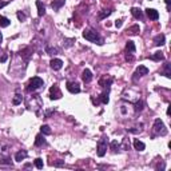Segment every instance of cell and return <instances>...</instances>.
Masks as SVG:
<instances>
[{"instance_id": "6da1fadb", "label": "cell", "mask_w": 171, "mask_h": 171, "mask_svg": "<svg viewBox=\"0 0 171 171\" xmlns=\"http://www.w3.org/2000/svg\"><path fill=\"white\" fill-rule=\"evenodd\" d=\"M26 104L28 107V110L34 111L36 115H40V110L43 108V100L40 98V95H36V94H32L28 98L26 99Z\"/></svg>"}, {"instance_id": "7a4b0ae2", "label": "cell", "mask_w": 171, "mask_h": 171, "mask_svg": "<svg viewBox=\"0 0 171 171\" xmlns=\"http://www.w3.org/2000/svg\"><path fill=\"white\" fill-rule=\"evenodd\" d=\"M83 37H84L86 40H88V42H92V43H98L99 45L103 44V37L99 36V34L95 31V29H86L84 32H83Z\"/></svg>"}, {"instance_id": "3957f363", "label": "cell", "mask_w": 171, "mask_h": 171, "mask_svg": "<svg viewBox=\"0 0 171 171\" xmlns=\"http://www.w3.org/2000/svg\"><path fill=\"white\" fill-rule=\"evenodd\" d=\"M122 99L123 100L130 102V103H135L136 100L140 99V92L134 90V88H127V90H124V92H123Z\"/></svg>"}, {"instance_id": "277c9868", "label": "cell", "mask_w": 171, "mask_h": 171, "mask_svg": "<svg viewBox=\"0 0 171 171\" xmlns=\"http://www.w3.org/2000/svg\"><path fill=\"white\" fill-rule=\"evenodd\" d=\"M156 135H160V136L167 135V128H166L164 123L160 119H155L154 126H152V136H156Z\"/></svg>"}, {"instance_id": "5b68a950", "label": "cell", "mask_w": 171, "mask_h": 171, "mask_svg": "<svg viewBox=\"0 0 171 171\" xmlns=\"http://www.w3.org/2000/svg\"><path fill=\"white\" fill-rule=\"evenodd\" d=\"M43 84H44V83H43V79H42V77L34 76L32 79H29L28 84H27V91H28V92H31V91H35V90H37V88L42 87Z\"/></svg>"}, {"instance_id": "8992f818", "label": "cell", "mask_w": 171, "mask_h": 171, "mask_svg": "<svg viewBox=\"0 0 171 171\" xmlns=\"http://www.w3.org/2000/svg\"><path fill=\"white\" fill-rule=\"evenodd\" d=\"M96 150H98V156L103 158L104 155H106V152H107V142L104 140V139H100L99 143H98Z\"/></svg>"}, {"instance_id": "52a82bcc", "label": "cell", "mask_w": 171, "mask_h": 171, "mask_svg": "<svg viewBox=\"0 0 171 171\" xmlns=\"http://www.w3.org/2000/svg\"><path fill=\"white\" fill-rule=\"evenodd\" d=\"M50 98L52 99H60L61 98V91H60V88H59V86L58 84H53L52 87L50 88Z\"/></svg>"}, {"instance_id": "ba28073f", "label": "cell", "mask_w": 171, "mask_h": 171, "mask_svg": "<svg viewBox=\"0 0 171 171\" xmlns=\"http://www.w3.org/2000/svg\"><path fill=\"white\" fill-rule=\"evenodd\" d=\"M66 87L71 94H79L80 92V86H79V83H76V82H67Z\"/></svg>"}, {"instance_id": "9c48e42d", "label": "cell", "mask_w": 171, "mask_h": 171, "mask_svg": "<svg viewBox=\"0 0 171 171\" xmlns=\"http://www.w3.org/2000/svg\"><path fill=\"white\" fill-rule=\"evenodd\" d=\"M112 82H114V79H112L111 76L104 75V76L100 77V80H99V86H100V87H107V88H108L112 84Z\"/></svg>"}, {"instance_id": "30bf717a", "label": "cell", "mask_w": 171, "mask_h": 171, "mask_svg": "<svg viewBox=\"0 0 171 171\" xmlns=\"http://www.w3.org/2000/svg\"><path fill=\"white\" fill-rule=\"evenodd\" d=\"M20 56L24 59V61H27V63H28L29 59H31V56H32V50L29 47L23 48V50L20 51Z\"/></svg>"}, {"instance_id": "8fae6325", "label": "cell", "mask_w": 171, "mask_h": 171, "mask_svg": "<svg viewBox=\"0 0 171 171\" xmlns=\"http://www.w3.org/2000/svg\"><path fill=\"white\" fill-rule=\"evenodd\" d=\"M51 68L55 69V71H59V69L63 67V60H60V59H52L50 63Z\"/></svg>"}, {"instance_id": "7c38bea8", "label": "cell", "mask_w": 171, "mask_h": 171, "mask_svg": "<svg viewBox=\"0 0 171 171\" xmlns=\"http://www.w3.org/2000/svg\"><path fill=\"white\" fill-rule=\"evenodd\" d=\"M146 13H147V16H148V19H151V20H158V19H159V13H158V11L154 10V8H147Z\"/></svg>"}, {"instance_id": "4fadbf2b", "label": "cell", "mask_w": 171, "mask_h": 171, "mask_svg": "<svg viewBox=\"0 0 171 171\" xmlns=\"http://www.w3.org/2000/svg\"><path fill=\"white\" fill-rule=\"evenodd\" d=\"M164 43H166V36L163 34H159L154 37V44L156 45V47H160V45H163Z\"/></svg>"}, {"instance_id": "5bb4252c", "label": "cell", "mask_w": 171, "mask_h": 171, "mask_svg": "<svg viewBox=\"0 0 171 171\" xmlns=\"http://www.w3.org/2000/svg\"><path fill=\"white\" fill-rule=\"evenodd\" d=\"M147 74H148V68H147L146 66H139L135 71V79L138 76H144V75H147Z\"/></svg>"}, {"instance_id": "9a60e30c", "label": "cell", "mask_w": 171, "mask_h": 171, "mask_svg": "<svg viewBox=\"0 0 171 171\" xmlns=\"http://www.w3.org/2000/svg\"><path fill=\"white\" fill-rule=\"evenodd\" d=\"M131 15H132L135 19H143V11H142L140 8L132 7L131 8Z\"/></svg>"}, {"instance_id": "2e32d148", "label": "cell", "mask_w": 171, "mask_h": 171, "mask_svg": "<svg viewBox=\"0 0 171 171\" xmlns=\"http://www.w3.org/2000/svg\"><path fill=\"white\" fill-rule=\"evenodd\" d=\"M0 164L1 166H11L12 164V160H11V158L8 156L7 154H3V155H0Z\"/></svg>"}, {"instance_id": "e0dca14e", "label": "cell", "mask_w": 171, "mask_h": 171, "mask_svg": "<svg viewBox=\"0 0 171 171\" xmlns=\"http://www.w3.org/2000/svg\"><path fill=\"white\" fill-rule=\"evenodd\" d=\"M27 155L28 154H27L26 150H20V151H18L15 154V160L16 162H21V160H24L27 158Z\"/></svg>"}, {"instance_id": "ac0fdd59", "label": "cell", "mask_w": 171, "mask_h": 171, "mask_svg": "<svg viewBox=\"0 0 171 171\" xmlns=\"http://www.w3.org/2000/svg\"><path fill=\"white\" fill-rule=\"evenodd\" d=\"M82 77H83V80H84L86 83L91 82V80H92V72H91L88 68H86L84 71L82 72Z\"/></svg>"}, {"instance_id": "d6986e66", "label": "cell", "mask_w": 171, "mask_h": 171, "mask_svg": "<svg viewBox=\"0 0 171 171\" xmlns=\"http://www.w3.org/2000/svg\"><path fill=\"white\" fill-rule=\"evenodd\" d=\"M64 3H66V0H53L51 3V7L53 8V11H59L64 5Z\"/></svg>"}, {"instance_id": "ffe728a7", "label": "cell", "mask_w": 171, "mask_h": 171, "mask_svg": "<svg viewBox=\"0 0 171 171\" xmlns=\"http://www.w3.org/2000/svg\"><path fill=\"white\" fill-rule=\"evenodd\" d=\"M134 147H135V150H138V151H143V150L146 148V144L142 140H139V139H134Z\"/></svg>"}, {"instance_id": "44dd1931", "label": "cell", "mask_w": 171, "mask_h": 171, "mask_svg": "<svg viewBox=\"0 0 171 171\" xmlns=\"http://www.w3.org/2000/svg\"><path fill=\"white\" fill-rule=\"evenodd\" d=\"M126 51L130 53H134L136 51V47H135V43L132 42V40H128L127 44H126Z\"/></svg>"}, {"instance_id": "7402d4cb", "label": "cell", "mask_w": 171, "mask_h": 171, "mask_svg": "<svg viewBox=\"0 0 171 171\" xmlns=\"http://www.w3.org/2000/svg\"><path fill=\"white\" fill-rule=\"evenodd\" d=\"M36 7H37V15L39 16H43L45 13V8L43 5V3L40 0H36Z\"/></svg>"}, {"instance_id": "603a6c76", "label": "cell", "mask_w": 171, "mask_h": 171, "mask_svg": "<svg viewBox=\"0 0 171 171\" xmlns=\"http://www.w3.org/2000/svg\"><path fill=\"white\" fill-rule=\"evenodd\" d=\"M43 144H45V140H44V136L42 134L36 135V139H35V146L36 147H42Z\"/></svg>"}, {"instance_id": "cb8c5ba5", "label": "cell", "mask_w": 171, "mask_h": 171, "mask_svg": "<svg viewBox=\"0 0 171 171\" xmlns=\"http://www.w3.org/2000/svg\"><path fill=\"white\" fill-rule=\"evenodd\" d=\"M45 53H48V55H58L59 48L58 47H50V45H45Z\"/></svg>"}, {"instance_id": "d4e9b609", "label": "cell", "mask_w": 171, "mask_h": 171, "mask_svg": "<svg viewBox=\"0 0 171 171\" xmlns=\"http://www.w3.org/2000/svg\"><path fill=\"white\" fill-rule=\"evenodd\" d=\"M139 31H140L139 26H138V24H134V26H131L130 28L127 29V34H130V35H138Z\"/></svg>"}, {"instance_id": "484cf974", "label": "cell", "mask_w": 171, "mask_h": 171, "mask_svg": "<svg viewBox=\"0 0 171 171\" xmlns=\"http://www.w3.org/2000/svg\"><path fill=\"white\" fill-rule=\"evenodd\" d=\"M134 104H135V108H134V111H135V112H140L144 108V102L140 100V99H139V100H136Z\"/></svg>"}, {"instance_id": "4316f807", "label": "cell", "mask_w": 171, "mask_h": 171, "mask_svg": "<svg viewBox=\"0 0 171 171\" xmlns=\"http://www.w3.org/2000/svg\"><path fill=\"white\" fill-rule=\"evenodd\" d=\"M164 59V55H163V52H160V51H158V52H155L154 55H151V60H155V61H160Z\"/></svg>"}, {"instance_id": "83f0119b", "label": "cell", "mask_w": 171, "mask_h": 171, "mask_svg": "<svg viewBox=\"0 0 171 171\" xmlns=\"http://www.w3.org/2000/svg\"><path fill=\"white\" fill-rule=\"evenodd\" d=\"M162 74L164 75L166 77H170L171 76V71H170V63H166L163 66V69H162Z\"/></svg>"}, {"instance_id": "f1b7e54d", "label": "cell", "mask_w": 171, "mask_h": 171, "mask_svg": "<svg viewBox=\"0 0 171 171\" xmlns=\"http://www.w3.org/2000/svg\"><path fill=\"white\" fill-rule=\"evenodd\" d=\"M110 148H111L112 152H118L120 148V144L118 143V140H112L111 143H110Z\"/></svg>"}, {"instance_id": "f546056e", "label": "cell", "mask_w": 171, "mask_h": 171, "mask_svg": "<svg viewBox=\"0 0 171 171\" xmlns=\"http://www.w3.org/2000/svg\"><path fill=\"white\" fill-rule=\"evenodd\" d=\"M10 24H11V20H10V19H7L5 16H0V27L5 28V27H8Z\"/></svg>"}, {"instance_id": "4dcf8cb0", "label": "cell", "mask_w": 171, "mask_h": 171, "mask_svg": "<svg viewBox=\"0 0 171 171\" xmlns=\"http://www.w3.org/2000/svg\"><path fill=\"white\" fill-rule=\"evenodd\" d=\"M99 99H100V102H102L103 104H107V103H108V100H110V99H108V90L104 91V92L100 96H99Z\"/></svg>"}, {"instance_id": "1f68e13d", "label": "cell", "mask_w": 171, "mask_h": 171, "mask_svg": "<svg viewBox=\"0 0 171 171\" xmlns=\"http://www.w3.org/2000/svg\"><path fill=\"white\" fill-rule=\"evenodd\" d=\"M111 12H112L111 10H103V11H100V12H99V19H102V20H103V19H106L107 16L111 15Z\"/></svg>"}, {"instance_id": "d6a6232c", "label": "cell", "mask_w": 171, "mask_h": 171, "mask_svg": "<svg viewBox=\"0 0 171 171\" xmlns=\"http://www.w3.org/2000/svg\"><path fill=\"white\" fill-rule=\"evenodd\" d=\"M40 131H42L43 135H50L51 134V128H50V126H47V124L42 126V127H40Z\"/></svg>"}, {"instance_id": "836d02e7", "label": "cell", "mask_w": 171, "mask_h": 171, "mask_svg": "<svg viewBox=\"0 0 171 171\" xmlns=\"http://www.w3.org/2000/svg\"><path fill=\"white\" fill-rule=\"evenodd\" d=\"M8 150H10V144H8V143H1V144H0V152H1V154H7Z\"/></svg>"}, {"instance_id": "e575fe53", "label": "cell", "mask_w": 171, "mask_h": 171, "mask_svg": "<svg viewBox=\"0 0 171 171\" xmlns=\"http://www.w3.org/2000/svg\"><path fill=\"white\" fill-rule=\"evenodd\" d=\"M74 43H75V39H64L63 44H64V47H66V48H69V47L74 45Z\"/></svg>"}, {"instance_id": "d590c367", "label": "cell", "mask_w": 171, "mask_h": 171, "mask_svg": "<svg viewBox=\"0 0 171 171\" xmlns=\"http://www.w3.org/2000/svg\"><path fill=\"white\" fill-rule=\"evenodd\" d=\"M21 100H23V98H21V95H19V94H16V95L13 96V100H12V103L15 104V106H18V104H20V103H21Z\"/></svg>"}, {"instance_id": "8d00e7d4", "label": "cell", "mask_w": 171, "mask_h": 171, "mask_svg": "<svg viewBox=\"0 0 171 171\" xmlns=\"http://www.w3.org/2000/svg\"><path fill=\"white\" fill-rule=\"evenodd\" d=\"M35 166H36V168L42 170L43 166H44V163H43V159H40V158H36V159H35Z\"/></svg>"}, {"instance_id": "74e56055", "label": "cell", "mask_w": 171, "mask_h": 171, "mask_svg": "<svg viewBox=\"0 0 171 171\" xmlns=\"http://www.w3.org/2000/svg\"><path fill=\"white\" fill-rule=\"evenodd\" d=\"M120 148H122V150H128V148H130V143H128L127 139H123V143H122V146H120Z\"/></svg>"}, {"instance_id": "f35d334b", "label": "cell", "mask_w": 171, "mask_h": 171, "mask_svg": "<svg viewBox=\"0 0 171 171\" xmlns=\"http://www.w3.org/2000/svg\"><path fill=\"white\" fill-rule=\"evenodd\" d=\"M18 19L20 21H24V20H26V13H23L21 11H19V12H18Z\"/></svg>"}, {"instance_id": "ab89813d", "label": "cell", "mask_w": 171, "mask_h": 171, "mask_svg": "<svg viewBox=\"0 0 171 171\" xmlns=\"http://www.w3.org/2000/svg\"><path fill=\"white\" fill-rule=\"evenodd\" d=\"M120 111H122L123 115H128V114H130V111L126 108V106H122V107H120Z\"/></svg>"}, {"instance_id": "60d3db41", "label": "cell", "mask_w": 171, "mask_h": 171, "mask_svg": "<svg viewBox=\"0 0 171 171\" xmlns=\"http://www.w3.org/2000/svg\"><path fill=\"white\" fill-rule=\"evenodd\" d=\"M126 60H128V61H132V60H134V56H132V53L127 52V55H126Z\"/></svg>"}, {"instance_id": "b9f144b4", "label": "cell", "mask_w": 171, "mask_h": 171, "mask_svg": "<svg viewBox=\"0 0 171 171\" xmlns=\"http://www.w3.org/2000/svg\"><path fill=\"white\" fill-rule=\"evenodd\" d=\"M122 24H123V20H122V19H119V20L115 21V27H116V28H120V27H122Z\"/></svg>"}, {"instance_id": "7bdbcfd3", "label": "cell", "mask_w": 171, "mask_h": 171, "mask_svg": "<svg viewBox=\"0 0 171 171\" xmlns=\"http://www.w3.org/2000/svg\"><path fill=\"white\" fill-rule=\"evenodd\" d=\"M53 164H55L56 167H60V166H63V164H64V162H63V160H58V162H55Z\"/></svg>"}, {"instance_id": "ee69618b", "label": "cell", "mask_w": 171, "mask_h": 171, "mask_svg": "<svg viewBox=\"0 0 171 171\" xmlns=\"http://www.w3.org/2000/svg\"><path fill=\"white\" fill-rule=\"evenodd\" d=\"M156 170H164V163H159L156 166Z\"/></svg>"}, {"instance_id": "f6af8a7d", "label": "cell", "mask_w": 171, "mask_h": 171, "mask_svg": "<svg viewBox=\"0 0 171 171\" xmlns=\"http://www.w3.org/2000/svg\"><path fill=\"white\" fill-rule=\"evenodd\" d=\"M7 58H8V56H7V55H3V56H1V58H0V61H1V63H4V61H5V60H7Z\"/></svg>"}, {"instance_id": "bcb514c9", "label": "cell", "mask_w": 171, "mask_h": 171, "mask_svg": "<svg viewBox=\"0 0 171 171\" xmlns=\"http://www.w3.org/2000/svg\"><path fill=\"white\" fill-rule=\"evenodd\" d=\"M8 4V1H1V0H0V8H3V7H5V5Z\"/></svg>"}, {"instance_id": "7dc6e473", "label": "cell", "mask_w": 171, "mask_h": 171, "mask_svg": "<svg viewBox=\"0 0 171 171\" xmlns=\"http://www.w3.org/2000/svg\"><path fill=\"white\" fill-rule=\"evenodd\" d=\"M166 1V4H167V10L170 11V3H171V0H164Z\"/></svg>"}, {"instance_id": "c3c4849f", "label": "cell", "mask_w": 171, "mask_h": 171, "mask_svg": "<svg viewBox=\"0 0 171 171\" xmlns=\"http://www.w3.org/2000/svg\"><path fill=\"white\" fill-rule=\"evenodd\" d=\"M28 167H31V164H29V163H27V164H24V168H28Z\"/></svg>"}, {"instance_id": "681fc988", "label": "cell", "mask_w": 171, "mask_h": 171, "mask_svg": "<svg viewBox=\"0 0 171 171\" xmlns=\"http://www.w3.org/2000/svg\"><path fill=\"white\" fill-rule=\"evenodd\" d=\"M3 42V35H1V32H0V43Z\"/></svg>"}]
</instances>
